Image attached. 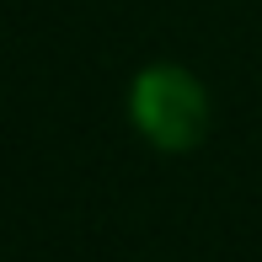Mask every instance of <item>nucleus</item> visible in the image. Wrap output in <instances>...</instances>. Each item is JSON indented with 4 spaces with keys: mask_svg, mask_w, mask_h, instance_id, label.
I'll use <instances>...</instances> for the list:
<instances>
[{
    "mask_svg": "<svg viewBox=\"0 0 262 262\" xmlns=\"http://www.w3.org/2000/svg\"><path fill=\"white\" fill-rule=\"evenodd\" d=\"M128 118L156 150L182 156L209 134V91L187 64H145L128 86Z\"/></svg>",
    "mask_w": 262,
    "mask_h": 262,
    "instance_id": "nucleus-1",
    "label": "nucleus"
}]
</instances>
